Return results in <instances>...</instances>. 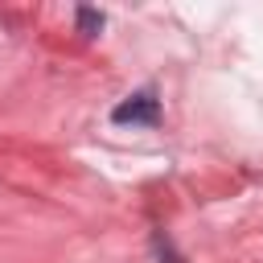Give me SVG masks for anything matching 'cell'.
Here are the masks:
<instances>
[{
    "instance_id": "1",
    "label": "cell",
    "mask_w": 263,
    "mask_h": 263,
    "mask_svg": "<svg viewBox=\"0 0 263 263\" xmlns=\"http://www.w3.org/2000/svg\"><path fill=\"white\" fill-rule=\"evenodd\" d=\"M111 119H115V123H156V119H160V99H156L152 90H136V95H127V99L111 111Z\"/></svg>"
},
{
    "instance_id": "2",
    "label": "cell",
    "mask_w": 263,
    "mask_h": 263,
    "mask_svg": "<svg viewBox=\"0 0 263 263\" xmlns=\"http://www.w3.org/2000/svg\"><path fill=\"white\" fill-rule=\"evenodd\" d=\"M103 25H107V16H103L99 8H86V4L78 8V33H82V37H99Z\"/></svg>"
}]
</instances>
